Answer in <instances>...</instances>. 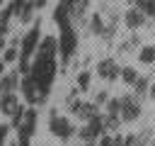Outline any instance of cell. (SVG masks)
<instances>
[{
  "mask_svg": "<svg viewBox=\"0 0 155 146\" xmlns=\"http://www.w3.org/2000/svg\"><path fill=\"white\" fill-rule=\"evenodd\" d=\"M39 34H41V19H36L34 24H31V29L22 36V49H19V63H17V71L22 73V75H27L29 73V68H31V54H36V46H39Z\"/></svg>",
  "mask_w": 155,
  "mask_h": 146,
  "instance_id": "obj_1",
  "label": "cell"
},
{
  "mask_svg": "<svg viewBox=\"0 0 155 146\" xmlns=\"http://www.w3.org/2000/svg\"><path fill=\"white\" fill-rule=\"evenodd\" d=\"M75 51H78V34H75L73 22L61 24V34H58V54H61V66H63V68L70 63V58H73Z\"/></svg>",
  "mask_w": 155,
  "mask_h": 146,
  "instance_id": "obj_2",
  "label": "cell"
},
{
  "mask_svg": "<svg viewBox=\"0 0 155 146\" xmlns=\"http://www.w3.org/2000/svg\"><path fill=\"white\" fill-rule=\"evenodd\" d=\"M102 134H107V129H104V112H97L90 122H85V127L78 129V139L85 146H94Z\"/></svg>",
  "mask_w": 155,
  "mask_h": 146,
  "instance_id": "obj_3",
  "label": "cell"
},
{
  "mask_svg": "<svg viewBox=\"0 0 155 146\" xmlns=\"http://www.w3.org/2000/svg\"><path fill=\"white\" fill-rule=\"evenodd\" d=\"M48 131H51L56 139L68 141V139L75 134V127H73V122H70L68 117H61L58 109H51V114H48Z\"/></svg>",
  "mask_w": 155,
  "mask_h": 146,
  "instance_id": "obj_4",
  "label": "cell"
},
{
  "mask_svg": "<svg viewBox=\"0 0 155 146\" xmlns=\"http://www.w3.org/2000/svg\"><path fill=\"white\" fill-rule=\"evenodd\" d=\"M140 102H138V97L136 95H121V122H126V124H131V122H136L138 117H140Z\"/></svg>",
  "mask_w": 155,
  "mask_h": 146,
  "instance_id": "obj_5",
  "label": "cell"
},
{
  "mask_svg": "<svg viewBox=\"0 0 155 146\" xmlns=\"http://www.w3.org/2000/svg\"><path fill=\"white\" fill-rule=\"evenodd\" d=\"M97 75L114 83L116 78H121V66L116 63V58H102V61H97Z\"/></svg>",
  "mask_w": 155,
  "mask_h": 146,
  "instance_id": "obj_6",
  "label": "cell"
},
{
  "mask_svg": "<svg viewBox=\"0 0 155 146\" xmlns=\"http://www.w3.org/2000/svg\"><path fill=\"white\" fill-rule=\"evenodd\" d=\"M68 109L80 119V122H90L97 112H99V107L94 105V102H82V100H75V102H70L68 105Z\"/></svg>",
  "mask_w": 155,
  "mask_h": 146,
  "instance_id": "obj_7",
  "label": "cell"
},
{
  "mask_svg": "<svg viewBox=\"0 0 155 146\" xmlns=\"http://www.w3.org/2000/svg\"><path fill=\"white\" fill-rule=\"evenodd\" d=\"M34 129H36V107L31 105V107H27L24 119H22L17 134H19V139H31V136H34Z\"/></svg>",
  "mask_w": 155,
  "mask_h": 146,
  "instance_id": "obj_8",
  "label": "cell"
},
{
  "mask_svg": "<svg viewBox=\"0 0 155 146\" xmlns=\"http://www.w3.org/2000/svg\"><path fill=\"white\" fill-rule=\"evenodd\" d=\"M19 88H22V97H24L29 105H39V88H36V83L31 80V75H29V73H27V75H22Z\"/></svg>",
  "mask_w": 155,
  "mask_h": 146,
  "instance_id": "obj_9",
  "label": "cell"
},
{
  "mask_svg": "<svg viewBox=\"0 0 155 146\" xmlns=\"http://www.w3.org/2000/svg\"><path fill=\"white\" fill-rule=\"evenodd\" d=\"M124 24H126L131 32H136L138 27L145 24V12H140V10H136V7H128V10L124 12Z\"/></svg>",
  "mask_w": 155,
  "mask_h": 146,
  "instance_id": "obj_10",
  "label": "cell"
},
{
  "mask_svg": "<svg viewBox=\"0 0 155 146\" xmlns=\"http://www.w3.org/2000/svg\"><path fill=\"white\" fill-rule=\"evenodd\" d=\"M19 80H22V73L15 68V71H10V73H5L2 78H0V92H15L17 88H19Z\"/></svg>",
  "mask_w": 155,
  "mask_h": 146,
  "instance_id": "obj_11",
  "label": "cell"
},
{
  "mask_svg": "<svg viewBox=\"0 0 155 146\" xmlns=\"http://www.w3.org/2000/svg\"><path fill=\"white\" fill-rule=\"evenodd\" d=\"M17 105H19L17 92H0V114H12Z\"/></svg>",
  "mask_w": 155,
  "mask_h": 146,
  "instance_id": "obj_12",
  "label": "cell"
},
{
  "mask_svg": "<svg viewBox=\"0 0 155 146\" xmlns=\"http://www.w3.org/2000/svg\"><path fill=\"white\" fill-rule=\"evenodd\" d=\"M87 7H90V0H70V19H75L78 24H82Z\"/></svg>",
  "mask_w": 155,
  "mask_h": 146,
  "instance_id": "obj_13",
  "label": "cell"
},
{
  "mask_svg": "<svg viewBox=\"0 0 155 146\" xmlns=\"http://www.w3.org/2000/svg\"><path fill=\"white\" fill-rule=\"evenodd\" d=\"M104 32H107V22L102 19V15H92V17H90V34L104 36Z\"/></svg>",
  "mask_w": 155,
  "mask_h": 146,
  "instance_id": "obj_14",
  "label": "cell"
},
{
  "mask_svg": "<svg viewBox=\"0 0 155 146\" xmlns=\"http://www.w3.org/2000/svg\"><path fill=\"white\" fill-rule=\"evenodd\" d=\"M138 61H140V63H145V66L155 63V46H153V44L140 46V49H138Z\"/></svg>",
  "mask_w": 155,
  "mask_h": 146,
  "instance_id": "obj_15",
  "label": "cell"
},
{
  "mask_svg": "<svg viewBox=\"0 0 155 146\" xmlns=\"http://www.w3.org/2000/svg\"><path fill=\"white\" fill-rule=\"evenodd\" d=\"M138 75H140V73H138L133 66H121V80H124L126 85H133V83L138 80Z\"/></svg>",
  "mask_w": 155,
  "mask_h": 146,
  "instance_id": "obj_16",
  "label": "cell"
},
{
  "mask_svg": "<svg viewBox=\"0 0 155 146\" xmlns=\"http://www.w3.org/2000/svg\"><path fill=\"white\" fill-rule=\"evenodd\" d=\"M148 88H150V78H148V75H138V80L133 83L136 97H143V95H148Z\"/></svg>",
  "mask_w": 155,
  "mask_h": 146,
  "instance_id": "obj_17",
  "label": "cell"
},
{
  "mask_svg": "<svg viewBox=\"0 0 155 146\" xmlns=\"http://www.w3.org/2000/svg\"><path fill=\"white\" fill-rule=\"evenodd\" d=\"M24 112H27L24 105H17V107L12 109V114H10V127H12V129H19V124H22V119H24Z\"/></svg>",
  "mask_w": 155,
  "mask_h": 146,
  "instance_id": "obj_18",
  "label": "cell"
},
{
  "mask_svg": "<svg viewBox=\"0 0 155 146\" xmlns=\"http://www.w3.org/2000/svg\"><path fill=\"white\" fill-rule=\"evenodd\" d=\"M17 17H19V22H22V24L31 22V17H34V0H27V2H24V7L17 12Z\"/></svg>",
  "mask_w": 155,
  "mask_h": 146,
  "instance_id": "obj_19",
  "label": "cell"
},
{
  "mask_svg": "<svg viewBox=\"0 0 155 146\" xmlns=\"http://www.w3.org/2000/svg\"><path fill=\"white\" fill-rule=\"evenodd\" d=\"M119 127H121V117H114V114L104 112V129H107V134L109 131H119Z\"/></svg>",
  "mask_w": 155,
  "mask_h": 146,
  "instance_id": "obj_20",
  "label": "cell"
},
{
  "mask_svg": "<svg viewBox=\"0 0 155 146\" xmlns=\"http://www.w3.org/2000/svg\"><path fill=\"white\" fill-rule=\"evenodd\" d=\"M104 107H107V114L119 117V114H121V97H109V102H107Z\"/></svg>",
  "mask_w": 155,
  "mask_h": 146,
  "instance_id": "obj_21",
  "label": "cell"
},
{
  "mask_svg": "<svg viewBox=\"0 0 155 146\" xmlns=\"http://www.w3.org/2000/svg\"><path fill=\"white\" fill-rule=\"evenodd\" d=\"M90 80H92V73H90V71H80V73H78V83H75L78 90H87V88H90Z\"/></svg>",
  "mask_w": 155,
  "mask_h": 146,
  "instance_id": "obj_22",
  "label": "cell"
},
{
  "mask_svg": "<svg viewBox=\"0 0 155 146\" xmlns=\"http://www.w3.org/2000/svg\"><path fill=\"white\" fill-rule=\"evenodd\" d=\"M19 58V51H17V46H7L5 51H2V61L5 63H15Z\"/></svg>",
  "mask_w": 155,
  "mask_h": 146,
  "instance_id": "obj_23",
  "label": "cell"
},
{
  "mask_svg": "<svg viewBox=\"0 0 155 146\" xmlns=\"http://www.w3.org/2000/svg\"><path fill=\"white\" fill-rule=\"evenodd\" d=\"M136 46H140V39H138V34H131L128 41H124L119 49H121V51H131V49H136Z\"/></svg>",
  "mask_w": 155,
  "mask_h": 146,
  "instance_id": "obj_24",
  "label": "cell"
},
{
  "mask_svg": "<svg viewBox=\"0 0 155 146\" xmlns=\"http://www.w3.org/2000/svg\"><path fill=\"white\" fill-rule=\"evenodd\" d=\"M109 97H111V95H109V90H99V92L94 95V105H97V107H102V105H107V102H109Z\"/></svg>",
  "mask_w": 155,
  "mask_h": 146,
  "instance_id": "obj_25",
  "label": "cell"
},
{
  "mask_svg": "<svg viewBox=\"0 0 155 146\" xmlns=\"http://www.w3.org/2000/svg\"><path fill=\"white\" fill-rule=\"evenodd\" d=\"M148 139H150V129H143V131L136 136V141H133L131 146H145V141H148Z\"/></svg>",
  "mask_w": 155,
  "mask_h": 146,
  "instance_id": "obj_26",
  "label": "cell"
},
{
  "mask_svg": "<svg viewBox=\"0 0 155 146\" xmlns=\"http://www.w3.org/2000/svg\"><path fill=\"white\" fill-rule=\"evenodd\" d=\"M145 17L155 19V0H145Z\"/></svg>",
  "mask_w": 155,
  "mask_h": 146,
  "instance_id": "obj_27",
  "label": "cell"
},
{
  "mask_svg": "<svg viewBox=\"0 0 155 146\" xmlns=\"http://www.w3.org/2000/svg\"><path fill=\"white\" fill-rule=\"evenodd\" d=\"M10 129H12L10 124H0V146H5V139H7V131Z\"/></svg>",
  "mask_w": 155,
  "mask_h": 146,
  "instance_id": "obj_28",
  "label": "cell"
},
{
  "mask_svg": "<svg viewBox=\"0 0 155 146\" xmlns=\"http://www.w3.org/2000/svg\"><path fill=\"white\" fill-rule=\"evenodd\" d=\"M94 146H111V134H102L99 141H97Z\"/></svg>",
  "mask_w": 155,
  "mask_h": 146,
  "instance_id": "obj_29",
  "label": "cell"
},
{
  "mask_svg": "<svg viewBox=\"0 0 155 146\" xmlns=\"http://www.w3.org/2000/svg\"><path fill=\"white\" fill-rule=\"evenodd\" d=\"M128 2H131V7H136V10L145 12V0H128Z\"/></svg>",
  "mask_w": 155,
  "mask_h": 146,
  "instance_id": "obj_30",
  "label": "cell"
},
{
  "mask_svg": "<svg viewBox=\"0 0 155 146\" xmlns=\"http://www.w3.org/2000/svg\"><path fill=\"white\" fill-rule=\"evenodd\" d=\"M111 146H124V136L116 131V136H111Z\"/></svg>",
  "mask_w": 155,
  "mask_h": 146,
  "instance_id": "obj_31",
  "label": "cell"
},
{
  "mask_svg": "<svg viewBox=\"0 0 155 146\" xmlns=\"http://www.w3.org/2000/svg\"><path fill=\"white\" fill-rule=\"evenodd\" d=\"M7 32H10V24H7V22H0V39H5Z\"/></svg>",
  "mask_w": 155,
  "mask_h": 146,
  "instance_id": "obj_32",
  "label": "cell"
},
{
  "mask_svg": "<svg viewBox=\"0 0 155 146\" xmlns=\"http://www.w3.org/2000/svg\"><path fill=\"white\" fill-rule=\"evenodd\" d=\"M48 0H34V10H44Z\"/></svg>",
  "mask_w": 155,
  "mask_h": 146,
  "instance_id": "obj_33",
  "label": "cell"
},
{
  "mask_svg": "<svg viewBox=\"0 0 155 146\" xmlns=\"http://www.w3.org/2000/svg\"><path fill=\"white\" fill-rule=\"evenodd\" d=\"M148 95L155 100V83H150V88H148Z\"/></svg>",
  "mask_w": 155,
  "mask_h": 146,
  "instance_id": "obj_34",
  "label": "cell"
},
{
  "mask_svg": "<svg viewBox=\"0 0 155 146\" xmlns=\"http://www.w3.org/2000/svg\"><path fill=\"white\" fill-rule=\"evenodd\" d=\"M2 2H5V0H0V5H2Z\"/></svg>",
  "mask_w": 155,
  "mask_h": 146,
  "instance_id": "obj_35",
  "label": "cell"
},
{
  "mask_svg": "<svg viewBox=\"0 0 155 146\" xmlns=\"http://www.w3.org/2000/svg\"><path fill=\"white\" fill-rule=\"evenodd\" d=\"M153 146H155V141H153Z\"/></svg>",
  "mask_w": 155,
  "mask_h": 146,
  "instance_id": "obj_36",
  "label": "cell"
}]
</instances>
